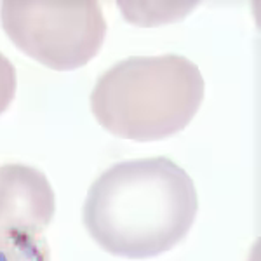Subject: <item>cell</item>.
<instances>
[{"mask_svg":"<svg viewBox=\"0 0 261 261\" xmlns=\"http://www.w3.org/2000/svg\"><path fill=\"white\" fill-rule=\"evenodd\" d=\"M56 211L45 174L27 164L0 166V228L44 233Z\"/></svg>","mask_w":261,"mask_h":261,"instance_id":"277c9868","label":"cell"},{"mask_svg":"<svg viewBox=\"0 0 261 261\" xmlns=\"http://www.w3.org/2000/svg\"><path fill=\"white\" fill-rule=\"evenodd\" d=\"M199 209L195 185L167 157L125 161L91 185L84 225L101 249L127 259L171 251L188 235Z\"/></svg>","mask_w":261,"mask_h":261,"instance_id":"6da1fadb","label":"cell"},{"mask_svg":"<svg viewBox=\"0 0 261 261\" xmlns=\"http://www.w3.org/2000/svg\"><path fill=\"white\" fill-rule=\"evenodd\" d=\"M14 96H16L14 65L0 53V115L11 107Z\"/></svg>","mask_w":261,"mask_h":261,"instance_id":"8992f818","label":"cell"},{"mask_svg":"<svg viewBox=\"0 0 261 261\" xmlns=\"http://www.w3.org/2000/svg\"><path fill=\"white\" fill-rule=\"evenodd\" d=\"M0 261H50L44 233L0 228Z\"/></svg>","mask_w":261,"mask_h":261,"instance_id":"5b68a950","label":"cell"},{"mask_svg":"<svg viewBox=\"0 0 261 261\" xmlns=\"http://www.w3.org/2000/svg\"><path fill=\"white\" fill-rule=\"evenodd\" d=\"M0 21L21 53L58 71L87 65L107 37V21L94 0H6L0 6Z\"/></svg>","mask_w":261,"mask_h":261,"instance_id":"3957f363","label":"cell"},{"mask_svg":"<svg viewBox=\"0 0 261 261\" xmlns=\"http://www.w3.org/2000/svg\"><path fill=\"white\" fill-rule=\"evenodd\" d=\"M199 66L179 54L133 56L108 68L91 92V112L117 138L159 141L181 133L204 101Z\"/></svg>","mask_w":261,"mask_h":261,"instance_id":"7a4b0ae2","label":"cell"}]
</instances>
